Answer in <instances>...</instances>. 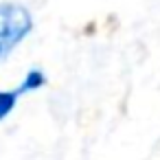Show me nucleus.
<instances>
[{"label": "nucleus", "mask_w": 160, "mask_h": 160, "mask_svg": "<svg viewBox=\"0 0 160 160\" xmlns=\"http://www.w3.org/2000/svg\"><path fill=\"white\" fill-rule=\"evenodd\" d=\"M44 83H46V75H44L42 70L33 68V70H29V72H27V77H24V79H22V83L18 86V92H20V94H24V92H31V90L42 88Z\"/></svg>", "instance_id": "nucleus-2"}, {"label": "nucleus", "mask_w": 160, "mask_h": 160, "mask_svg": "<svg viewBox=\"0 0 160 160\" xmlns=\"http://www.w3.org/2000/svg\"><path fill=\"white\" fill-rule=\"evenodd\" d=\"M33 29V18L27 7L16 2H2L0 5V44L13 46L20 40H24Z\"/></svg>", "instance_id": "nucleus-1"}, {"label": "nucleus", "mask_w": 160, "mask_h": 160, "mask_svg": "<svg viewBox=\"0 0 160 160\" xmlns=\"http://www.w3.org/2000/svg\"><path fill=\"white\" fill-rule=\"evenodd\" d=\"M2 51H5V46H2V44H0V57H2Z\"/></svg>", "instance_id": "nucleus-4"}, {"label": "nucleus", "mask_w": 160, "mask_h": 160, "mask_svg": "<svg viewBox=\"0 0 160 160\" xmlns=\"http://www.w3.org/2000/svg\"><path fill=\"white\" fill-rule=\"evenodd\" d=\"M18 99H20L18 88H16V90H0V121H5V118L13 112Z\"/></svg>", "instance_id": "nucleus-3"}]
</instances>
